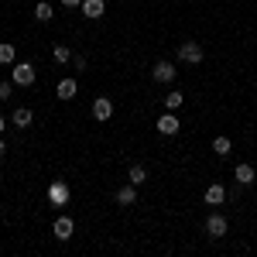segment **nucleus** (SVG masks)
<instances>
[{
	"instance_id": "obj_1",
	"label": "nucleus",
	"mask_w": 257,
	"mask_h": 257,
	"mask_svg": "<svg viewBox=\"0 0 257 257\" xmlns=\"http://www.w3.org/2000/svg\"><path fill=\"white\" fill-rule=\"evenodd\" d=\"M178 59L185 62V65H202V45H199V41H182V45H178Z\"/></svg>"
},
{
	"instance_id": "obj_2",
	"label": "nucleus",
	"mask_w": 257,
	"mask_h": 257,
	"mask_svg": "<svg viewBox=\"0 0 257 257\" xmlns=\"http://www.w3.org/2000/svg\"><path fill=\"white\" fill-rule=\"evenodd\" d=\"M11 82H14V86H31V82H35V65H31V62H14Z\"/></svg>"
},
{
	"instance_id": "obj_3",
	"label": "nucleus",
	"mask_w": 257,
	"mask_h": 257,
	"mask_svg": "<svg viewBox=\"0 0 257 257\" xmlns=\"http://www.w3.org/2000/svg\"><path fill=\"white\" fill-rule=\"evenodd\" d=\"M48 202H52L55 209H62V206L69 202V185H65V182H52V185H48Z\"/></svg>"
},
{
	"instance_id": "obj_4",
	"label": "nucleus",
	"mask_w": 257,
	"mask_h": 257,
	"mask_svg": "<svg viewBox=\"0 0 257 257\" xmlns=\"http://www.w3.org/2000/svg\"><path fill=\"white\" fill-rule=\"evenodd\" d=\"M151 76H155V82H175V62H155Z\"/></svg>"
},
{
	"instance_id": "obj_5",
	"label": "nucleus",
	"mask_w": 257,
	"mask_h": 257,
	"mask_svg": "<svg viewBox=\"0 0 257 257\" xmlns=\"http://www.w3.org/2000/svg\"><path fill=\"white\" fill-rule=\"evenodd\" d=\"M226 230H230V223H226V216H219V213H213V216L206 219V233H209L213 240H219L223 233H226Z\"/></svg>"
},
{
	"instance_id": "obj_6",
	"label": "nucleus",
	"mask_w": 257,
	"mask_h": 257,
	"mask_svg": "<svg viewBox=\"0 0 257 257\" xmlns=\"http://www.w3.org/2000/svg\"><path fill=\"white\" fill-rule=\"evenodd\" d=\"M52 233H55L59 240H69L72 233H76V223H72L69 216H59V219H55V226H52Z\"/></svg>"
},
{
	"instance_id": "obj_7",
	"label": "nucleus",
	"mask_w": 257,
	"mask_h": 257,
	"mask_svg": "<svg viewBox=\"0 0 257 257\" xmlns=\"http://www.w3.org/2000/svg\"><path fill=\"white\" fill-rule=\"evenodd\" d=\"M31 120H35V113H31L28 106H18V110L11 113V123H14L18 131H28V127H31Z\"/></svg>"
},
{
	"instance_id": "obj_8",
	"label": "nucleus",
	"mask_w": 257,
	"mask_h": 257,
	"mask_svg": "<svg viewBox=\"0 0 257 257\" xmlns=\"http://www.w3.org/2000/svg\"><path fill=\"white\" fill-rule=\"evenodd\" d=\"M79 11H82L89 21H96V18H103V14H106V4H103V0H82Z\"/></svg>"
},
{
	"instance_id": "obj_9",
	"label": "nucleus",
	"mask_w": 257,
	"mask_h": 257,
	"mask_svg": "<svg viewBox=\"0 0 257 257\" xmlns=\"http://www.w3.org/2000/svg\"><path fill=\"white\" fill-rule=\"evenodd\" d=\"M93 117H96V120H110V117H113V103H110L106 96L93 99Z\"/></svg>"
},
{
	"instance_id": "obj_10",
	"label": "nucleus",
	"mask_w": 257,
	"mask_h": 257,
	"mask_svg": "<svg viewBox=\"0 0 257 257\" xmlns=\"http://www.w3.org/2000/svg\"><path fill=\"white\" fill-rule=\"evenodd\" d=\"M76 93H79V82L76 79H62L59 86H55V96L59 99H76Z\"/></svg>"
},
{
	"instance_id": "obj_11",
	"label": "nucleus",
	"mask_w": 257,
	"mask_h": 257,
	"mask_svg": "<svg viewBox=\"0 0 257 257\" xmlns=\"http://www.w3.org/2000/svg\"><path fill=\"white\" fill-rule=\"evenodd\" d=\"M117 202L120 206H134V202H138V185H134V182H131V185H120L117 189Z\"/></svg>"
},
{
	"instance_id": "obj_12",
	"label": "nucleus",
	"mask_w": 257,
	"mask_h": 257,
	"mask_svg": "<svg viewBox=\"0 0 257 257\" xmlns=\"http://www.w3.org/2000/svg\"><path fill=\"white\" fill-rule=\"evenodd\" d=\"M254 175H257V172L250 168V165H247V161H240L237 168H233V178H237L240 185H250V182H254Z\"/></svg>"
},
{
	"instance_id": "obj_13",
	"label": "nucleus",
	"mask_w": 257,
	"mask_h": 257,
	"mask_svg": "<svg viewBox=\"0 0 257 257\" xmlns=\"http://www.w3.org/2000/svg\"><path fill=\"white\" fill-rule=\"evenodd\" d=\"M178 127H182V123H178L175 113H165V117H158V131H161V134H178Z\"/></svg>"
},
{
	"instance_id": "obj_14",
	"label": "nucleus",
	"mask_w": 257,
	"mask_h": 257,
	"mask_svg": "<svg viewBox=\"0 0 257 257\" xmlns=\"http://www.w3.org/2000/svg\"><path fill=\"white\" fill-rule=\"evenodd\" d=\"M206 202H209V206H223V202H226V189H223V185H209V189H206Z\"/></svg>"
},
{
	"instance_id": "obj_15",
	"label": "nucleus",
	"mask_w": 257,
	"mask_h": 257,
	"mask_svg": "<svg viewBox=\"0 0 257 257\" xmlns=\"http://www.w3.org/2000/svg\"><path fill=\"white\" fill-rule=\"evenodd\" d=\"M127 178H131L134 185H144V182H148V168H144V165H131V172H127Z\"/></svg>"
},
{
	"instance_id": "obj_16",
	"label": "nucleus",
	"mask_w": 257,
	"mask_h": 257,
	"mask_svg": "<svg viewBox=\"0 0 257 257\" xmlns=\"http://www.w3.org/2000/svg\"><path fill=\"white\" fill-rule=\"evenodd\" d=\"M0 62H4V65H14V62H18V48L4 41V45H0Z\"/></svg>"
},
{
	"instance_id": "obj_17",
	"label": "nucleus",
	"mask_w": 257,
	"mask_h": 257,
	"mask_svg": "<svg viewBox=\"0 0 257 257\" xmlns=\"http://www.w3.org/2000/svg\"><path fill=\"white\" fill-rule=\"evenodd\" d=\"M35 18H38L41 24H45V21H52V18H55V11H52V4H45V0H41L38 7H35Z\"/></svg>"
},
{
	"instance_id": "obj_18",
	"label": "nucleus",
	"mask_w": 257,
	"mask_h": 257,
	"mask_svg": "<svg viewBox=\"0 0 257 257\" xmlns=\"http://www.w3.org/2000/svg\"><path fill=\"white\" fill-rule=\"evenodd\" d=\"M213 151H216L219 158H226V155L233 151V144H230V138H216V141H213Z\"/></svg>"
},
{
	"instance_id": "obj_19",
	"label": "nucleus",
	"mask_w": 257,
	"mask_h": 257,
	"mask_svg": "<svg viewBox=\"0 0 257 257\" xmlns=\"http://www.w3.org/2000/svg\"><path fill=\"white\" fill-rule=\"evenodd\" d=\"M52 55H55V62H62V65H65V62H72V52H69L65 45H55V48H52Z\"/></svg>"
},
{
	"instance_id": "obj_20",
	"label": "nucleus",
	"mask_w": 257,
	"mask_h": 257,
	"mask_svg": "<svg viewBox=\"0 0 257 257\" xmlns=\"http://www.w3.org/2000/svg\"><path fill=\"white\" fill-rule=\"evenodd\" d=\"M182 93H168V96H165V106H168V110H178V106H182Z\"/></svg>"
},
{
	"instance_id": "obj_21",
	"label": "nucleus",
	"mask_w": 257,
	"mask_h": 257,
	"mask_svg": "<svg viewBox=\"0 0 257 257\" xmlns=\"http://www.w3.org/2000/svg\"><path fill=\"white\" fill-rule=\"evenodd\" d=\"M72 69H79V72H82V69H86V55H72Z\"/></svg>"
},
{
	"instance_id": "obj_22",
	"label": "nucleus",
	"mask_w": 257,
	"mask_h": 257,
	"mask_svg": "<svg viewBox=\"0 0 257 257\" xmlns=\"http://www.w3.org/2000/svg\"><path fill=\"white\" fill-rule=\"evenodd\" d=\"M11 99V82H0V103Z\"/></svg>"
},
{
	"instance_id": "obj_23",
	"label": "nucleus",
	"mask_w": 257,
	"mask_h": 257,
	"mask_svg": "<svg viewBox=\"0 0 257 257\" xmlns=\"http://www.w3.org/2000/svg\"><path fill=\"white\" fill-rule=\"evenodd\" d=\"M65 7H82V0H62Z\"/></svg>"
},
{
	"instance_id": "obj_24",
	"label": "nucleus",
	"mask_w": 257,
	"mask_h": 257,
	"mask_svg": "<svg viewBox=\"0 0 257 257\" xmlns=\"http://www.w3.org/2000/svg\"><path fill=\"white\" fill-rule=\"evenodd\" d=\"M4 155H7V144H4V141H0V158H4Z\"/></svg>"
},
{
	"instance_id": "obj_25",
	"label": "nucleus",
	"mask_w": 257,
	"mask_h": 257,
	"mask_svg": "<svg viewBox=\"0 0 257 257\" xmlns=\"http://www.w3.org/2000/svg\"><path fill=\"white\" fill-rule=\"evenodd\" d=\"M4 127H7V117H0V134H4Z\"/></svg>"
}]
</instances>
